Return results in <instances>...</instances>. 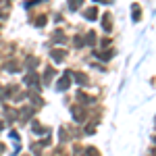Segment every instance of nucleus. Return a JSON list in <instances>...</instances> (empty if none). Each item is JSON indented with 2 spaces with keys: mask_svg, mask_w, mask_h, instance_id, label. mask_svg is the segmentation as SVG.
I'll use <instances>...</instances> for the list:
<instances>
[{
  "mask_svg": "<svg viewBox=\"0 0 156 156\" xmlns=\"http://www.w3.org/2000/svg\"><path fill=\"white\" fill-rule=\"evenodd\" d=\"M87 152H90V156H100V154H98V152H96V150H94V148H90Z\"/></svg>",
  "mask_w": 156,
  "mask_h": 156,
  "instance_id": "nucleus-1",
  "label": "nucleus"
}]
</instances>
